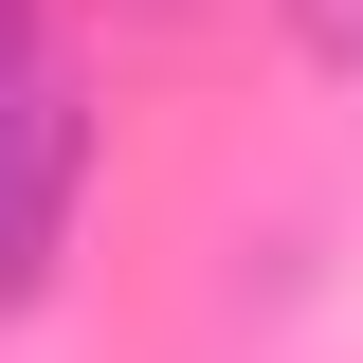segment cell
<instances>
[{"mask_svg": "<svg viewBox=\"0 0 363 363\" xmlns=\"http://www.w3.org/2000/svg\"><path fill=\"white\" fill-rule=\"evenodd\" d=\"M73 200H91V91L37 55V73L0 91V309H37V291H55Z\"/></svg>", "mask_w": 363, "mask_h": 363, "instance_id": "6da1fadb", "label": "cell"}, {"mask_svg": "<svg viewBox=\"0 0 363 363\" xmlns=\"http://www.w3.org/2000/svg\"><path fill=\"white\" fill-rule=\"evenodd\" d=\"M291 37H309V73H345V91H363V0H291Z\"/></svg>", "mask_w": 363, "mask_h": 363, "instance_id": "7a4b0ae2", "label": "cell"}, {"mask_svg": "<svg viewBox=\"0 0 363 363\" xmlns=\"http://www.w3.org/2000/svg\"><path fill=\"white\" fill-rule=\"evenodd\" d=\"M37 55H55V0H0V91L37 73Z\"/></svg>", "mask_w": 363, "mask_h": 363, "instance_id": "3957f363", "label": "cell"}]
</instances>
